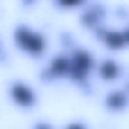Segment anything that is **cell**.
<instances>
[{
  "instance_id": "8",
  "label": "cell",
  "mask_w": 129,
  "mask_h": 129,
  "mask_svg": "<svg viewBox=\"0 0 129 129\" xmlns=\"http://www.w3.org/2000/svg\"><path fill=\"white\" fill-rule=\"evenodd\" d=\"M59 4L62 5V6H75L77 4H79L81 2V0H58Z\"/></svg>"
},
{
  "instance_id": "4",
  "label": "cell",
  "mask_w": 129,
  "mask_h": 129,
  "mask_svg": "<svg viewBox=\"0 0 129 129\" xmlns=\"http://www.w3.org/2000/svg\"><path fill=\"white\" fill-rule=\"evenodd\" d=\"M118 67L117 64L113 61V60H105L103 61V63L100 66L99 69V73L101 75V77L105 80H113L117 77L118 75Z\"/></svg>"
},
{
  "instance_id": "7",
  "label": "cell",
  "mask_w": 129,
  "mask_h": 129,
  "mask_svg": "<svg viewBox=\"0 0 129 129\" xmlns=\"http://www.w3.org/2000/svg\"><path fill=\"white\" fill-rule=\"evenodd\" d=\"M106 103L109 107L113 109H119L125 105L126 98L121 92H113L110 95H108Z\"/></svg>"
},
{
  "instance_id": "5",
  "label": "cell",
  "mask_w": 129,
  "mask_h": 129,
  "mask_svg": "<svg viewBox=\"0 0 129 129\" xmlns=\"http://www.w3.org/2000/svg\"><path fill=\"white\" fill-rule=\"evenodd\" d=\"M71 69V62L66 57H55L50 63V70L55 75H63L69 74Z\"/></svg>"
},
{
  "instance_id": "6",
  "label": "cell",
  "mask_w": 129,
  "mask_h": 129,
  "mask_svg": "<svg viewBox=\"0 0 129 129\" xmlns=\"http://www.w3.org/2000/svg\"><path fill=\"white\" fill-rule=\"evenodd\" d=\"M105 42L109 47L116 49L123 46V44L125 43V39H124L123 33L111 31V32L105 33Z\"/></svg>"
},
{
  "instance_id": "9",
  "label": "cell",
  "mask_w": 129,
  "mask_h": 129,
  "mask_svg": "<svg viewBox=\"0 0 129 129\" xmlns=\"http://www.w3.org/2000/svg\"><path fill=\"white\" fill-rule=\"evenodd\" d=\"M123 36H124L125 42H129V27L123 32Z\"/></svg>"
},
{
  "instance_id": "2",
  "label": "cell",
  "mask_w": 129,
  "mask_h": 129,
  "mask_svg": "<svg viewBox=\"0 0 129 129\" xmlns=\"http://www.w3.org/2000/svg\"><path fill=\"white\" fill-rule=\"evenodd\" d=\"M91 66L92 58L90 54L85 50H78L74 54L69 74L76 80H82L86 76Z\"/></svg>"
},
{
  "instance_id": "1",
  "label": "cell",
  "mask_w": 129,
  "mask_h": 129,
  "mask_svg": "<svg viewBox=\"0 0 129 129\" xmlns=\"http://www.w3.org/2000/svg\"><path fill=\"white\" fill-rule=\"evenodd\" d=\"M15 40L20 48L33 54L41 52L44 47V41L41 35L24 26H20L16 29Z\"/></svg>"
},
{
  "instance_id": "3",
  "label": "cell",
  "mask_w": 129,
  "mask_h": 129,
  "mask_svg": "<svg viewBox=\"0 0 129 129\" xmlns=\"http://www.w3.org/2000/svg\"><path fill=\"white\" fill-rule=\"evenodd\" d=\"M12 99L20 106H29L33 103L34 95L31 90L22 83H16L11 88Z\"/></svg>"
}]
</instances>
